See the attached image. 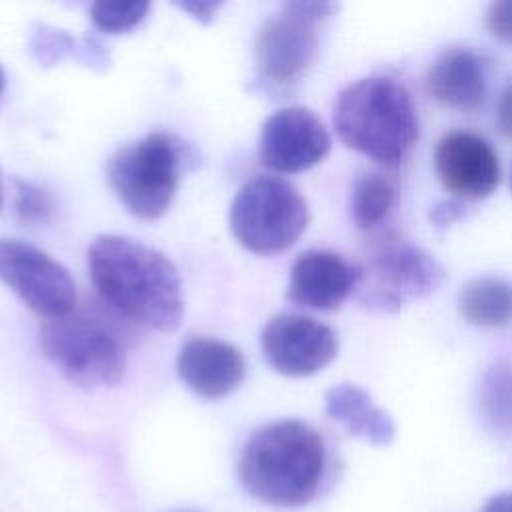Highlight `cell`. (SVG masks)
Returning a JSON list of instances; mask_svg holds the SVG:
<instances>
[{
	"label": "cell",
	"instance_id": "7",
	"mask_svg": "<svg viewBox=\"0 0 512 512\" xmlns=\"http://www.w3.org/2000/svg\"><path fill=\"white\" fill-rule=\"evenodd\" d=\"M356 268L360 300L382 312L426 298L446 280L444 266L432 254L396 232L376 234Z\"/></svg>",
	"mask_w": 512,
	"mask_h": 512
},
{
	"label": "cell",
	"instance_id": "2",
	"mask_svg": "<svg viewBox=\"0 0 512 512\" xmlns=\"http://www.w3.org/2000/svg\"><path fill=\"white\" fill-rule=\"evenodd\" d=\"M328 472V446L320 430L304 420H276L258 428L238 460L242 488L278 508L312 502Z\"/></svg>",
	"mask_w": 512,
	"mask_h": 512
},
{
	"label": "cell",
	"instance_id": "4",
	"mask_svg": "<svg viewBox=\"0 0 512 512\" xmlns=\"http://www.w3.org/2000/svg\"><path fill=\"white\" fill-rule=\"evenodd\" d=\"M130 332L100 310H80L46 320L40 346L60 374L82 388L116 386L126 368Z\"/></svg>",
	"mask_w": 512,
	"mask_h": 512
},
{
	"label": "cell",
	"instance_id": "28",
	"mask_svg": "<svg viewBox=\"0 0 512 512\" xmlns=\"http://www.w3.org/2000/svg\"><path fill=\"white\" fill-rule=\"evenodd\" d=\"M4 86H6V76H4V70H2V66H0V96H2V92H4Z\"/></svg>",
	"mask_w": 512,
	"mask_h": 512
},
{
	"label": "cell",
	"instance_id": "26",
	"mask_svg": "<svg viewBox=\"0 0 512 512\" xmlns=\"http://www.w3.org/2000/svg\"><path fill=\"white\" fill-rule=\"evenodd\" d=\"M176 6L190 14L196 22L200 24H210L218 12V8L222 6V2H214V0H186V2H176Z\"/></svg>",
	"mask_w": 512,
	"mask_h": 512
},
{
	"label": "cell",
	"instance_id": "16",
	"mask_svg": "<svg viewBox=\"0 0 512 512\" xmlns=\"http://www.w3.org/2000/svg\"><path fill=\"white\" fill-rule=\"evenodd\" d=\"M324 412L350 436L376 446H386L396 436L392 418L378 408L370 394L356 384L332 386L324 396Z\"/></svg>",
	"mask_w": 512,
	"mask_h": 512
},
{
	"label": "cell",
	"instance_id": "3",
	"mask_svg": "<svg viewBox=\"0 0 512 512\" xmlns=\"http://www.w3.org/2000/svg\"><path fill=\"white\" fill-rule=\"evenodd\" d=\"M332 120L348 148L388 168L402 164L418 140V114L410 92L384 74L344 88L334 102Z\"/></svg>",
	"mask_w": 512,
	"mask_h": 512
},
{
	"label": "cell",
	"instance_id": "1",
	"mask_svg": "<svg viewBox=\"0 0 512 512\" xmlns=\"http://www.w3.org/2000/svg\"><path fill=\"white\" fill-rule=\"evenodd\" d=\"M90 278L100 298L122 318L172 332L184 316L182 278L162 252L118 234H102L88 248Z\"/></svg>",
	"mask_w": 512,
	"mask_h": 512
},
{
	"label": "cell",
	"instance_id": "23",
	"mask_svg": "<svg viewBox=\"0 0 512 512\" xmlns=\"http://www.w3.org/2000/svg\"><path fill=\"white\" fill-rule=\"evenodd\" d=\"M486 28L494 38L512 46V0L492 2L488 6Z\"/></svg>",
	"mask_w": 512,
	"mask_h": 512
},
{
	"label": "cell",
	"instance_id": "20",
	"mask_svg": "<svg viewBox=\"0 0 512 512\" xmlns=\"http://www.w3.org/2000/svg\"><path fill=\"white\" fill-rule=\"evenodd\" d=\"M396 202L394 184L376 172L356 178L350 196V214L360 230H376Z\"/></svg>",
	"mask_w": 512,
	"mask_h": 512
},
{
	"label": "cell",
	"instance_id": "10",
	"mask_svg": "<svg viewBox=\"0 0 512 512\" xmlns=\"http://www.w3.org/2000/svg\"><path fill=\"white\" fill-rule=\"evenodd\" d=\"M268 364L290 378H306L326 368L338 354V336L328 326L300 314L272 316L260 334Z\"/></svg>",
	"mask_w": 512,
	"mask_h": 512
},
{
	"label": "cell",
	"instance_id": "18",
	"mask_svg": "<svg viewBox=\"0 0 512 512\" xmlns=\"http://www.w3.org/2000/svg\"><path fill=\"white\" fill-rule=\"evenodd\" d=\"M478 412L484 426L498 438L512 440V366L492 364L480 378Z\"/></svg>",
	"mask_w": 512,
	"mask_h": 512
},
{
	"label": "cell",
	"instance_id": "31",
	"mask_svg": "<svg viewBox=\"0 0 512 512\" xmlns=\"http://www.w3.org/2000/svg\"><path fill=\"white\" fill-rule=\"evenodd\" d=\"M510 184H512V176H510Z\"/></svg>",
	"mask_w": 512,
	"mask_h": 512
},
{
	"label": "cell",
	"instance_id": "30",
	"mask_svg": "<svg viewBox=\"0 0 512 512\" xmlns=\"http://www.w3.org/2000/svg\"><path fill=\"white\" fill-rule=\"evenodd\" d=\"M176 512H194V510H176Z\"/></svg>",
	"mask_w": 512,
	"mask_h": 512
},
{
	"label": "cell",
	"instance_id": "8",
	"mask_svg": "<svg viewBox=\"0 0 512 512\" xmlns=\"http://www.w3.org/2000/svg\"><path fill=\"white\" fill-rule=\"evenodd\" d=\"M338 10L334 2H288L262 22L254 38L258 82L270 92H290L318 54V24Z\"/></svg>",
	"mask_w": 512,
	"mask_h": 512
},
{
	"label": "cell",
	"instance_id": "27",
	"mask_svg": "<svg viewBox=\"0 0 512 512\" xmlns=\"http://www.w3.org/2000/svg\"><path fill=\"white\" fill-rule=\"evenodd\" d=\"M482 512H512V492L494 494L482 508Z\"/></svg>",
	"mask_w": 512,
	"mask_h": 512
},
{
	"label": "cell",
	"instance_id": "24",
	"mask_svg": "<svg viewBox=\"0 0 512 512\" xmlns=\"http://www.w3.org/2000/svg\"><path fill=\"white\" fill-rule=\"evenodd\" d=\"M466 216V206L460 198H450V200H442L438 204L432 206L428 218L436 228H446L454 222H458L460 218Z\"/></svg>",
	"mask_w": 512,
	"mask_h": 512
},
{
	"label": "cell",
	"instance_id": "12",
	"mask_svg": "<svg viewBox=\"0 0 512 512\" xmlns=\"http://www.w3.org/2000/svg\"><path fill=\"white\" fill-rule=\"evenodd\" d=\"M442 186L460 200H482L500 182V160L492 144L470 130L446 132L434 150Z\"/></svg>",
	"mask_w": 512,
	"mask_h": 512
},
{
	"label": "cell",
	"instance_id": "17",
	"mask_svg": "<svg viewBox=\"0 0 512 512\" xmlns=\"http://www.w3.org/2000/svg\"><path fill=\"white\" fill-rule=\"evenodd\" d=\"M462 318L480 328H504L512 324V284L484 276L470 280L458 294Z\"/></svg>",
	"mask_w": 512,
	"mask_h": 512
},
{
	"label": "cell",
	"instance_id": "6",
	"mask_svg": "<svg viewBox=\"0 0 512 512\" xmlns=\"http://www.w3.org/2000/svg\"><path fill=\"white\" fill-rule=\"evenodd\" d=\"M230 232L248 252L280 254L304 234L310 212L304 196L280 176L248 180L230 204Z\"/></svg>",
	"mask_w": 512,
	"mask_h": 512
},
{
	"label": "cell",
	"instance_id": "5",
	"mask_svg": "<svg viewBox=\"0 0 512 512\" xmlns=\"http://www.w3.org/2000/svg\"><path fill=\"white\" fill-rule=\"evenodd\" d=\"M184 162V144L174 134L150 132L110 156L106 178L130 214L156 220L176 196Z\"/></svg>",
	"mask_w": 512,
	"mask_h": 512
},
{
	"label": "cell",
	"instance_id": "25",
	"mask_svg": "<svg viewBox=\"0 0 512 512\" xmlns=\"http://www.w3.org/2000/svg\"><path fill=\"white\" fill-rule=\"evenodd\" d=\"M496 126L504 138L512 140V78L500 92L496 104Z\"/></svg>",
	"mask_w": 512,
	"mask_h": 512
},
{
	"label": "cell",
	"instance_id": "22",
	"mask_svg": "<svg viewBox=\"0 0 512 512\" xmlns=\"http://www.w3.org/2000/svg\"><path fill=\"white\" fill-rule=\"evenodd\" d=\"M14 212L22 224H40L50 218V196L36 184L26 180H14Z\"/></svg>",
	"mask_w": 512,
	"mask_h": 512
},
{
	"label": "cell",
	"instance_id": "15",
	"mask_svg": "<svg viewBox=\"0 0 512 512\" xmlns=\"http://www.w3.org/2000/svg\"><path fill=\"white\" fill-rule=\"evenodd\" d=\"M428 96L458 112H476L486 100V78L480 58L468 48L444 50L428 68Z\"/></svg>",
	"mask_w": 512,
	"mask_h": 512
},
{
	"label": "cell",
	"instance_id": "21",
	"mask_svg": "<svg viewBox=\"0 0 512 512\" xmlns=\"http://www.w3.org/2000/svg\"><path fill=\"white\" fill-rule=\"evenodd\" d=\"M150 10V2L146 0H130V2H108L100 0L90 6L92 24L106 34H120L138 26Z\"/></svg>",
	"mask_w": 512,
	"mask_h": 512
},
{
	"label": "cell",
	"instance_id": "13",
	"mask_svg": "<svg viewBox=\"0 0 512 512\" xmlns=\"http://www.w3.org/2000/svg\"><path fill=\"white\" fill-rule=\"evenodd\" d=\"M358 286V268L330 250L302 252L292 268L286 298L292 304L330 312Z\"/></svg>",
	"mask_w": 512,
	"mask_h": 512
},
{
	"label": "cell",
	"instance_id": "19",
	"mask_svg": "<svg viewBox=\"0 0 512 512\" xmlns=\"http://www.w3.org/2000/svg\"><path fill=\"white\" fill-rule=\"evenodd\" d=\"M30 52L34 58L46 66L58 62L64 56H74L88 66H94L98 70L106 68L108 64V52L100 46V42L92 38L74 40L70 34L40 24L30 38Z\"/></svg>",
	"mask_w": 512,
	"mask_h": 512
},
{
	"label": "cell",
	"instance_id": "29",
	"mask_svg": "<svg viewBox=\"0 0 512 512\" xmlns=\"http://www.w3.org/2000/svg\"><path fill=\"white\" fill-rule=\"evenodd\" d=\"M2 202H4V186H2V176H0V208H2Z\"/></svg>",
	"mask_w": 512,
	"mask_h": 512
},
{
	"label": "cell",
	"instance_id": "11",
	"mask_svg": "<svg viewBox=\"0 0 512 512\" xmlns=\"http://www.w3.org/2000/svg\"><path fill=\"white\" fill-rule=\"evenodd\" d=\"M332 148L324 122L304 106H286L260 130V162L280 174H298L320 164Z\"/></svg>",
	"mask_w": 512,
	"mask_h": 512
},
{
	"label": "cell",
	"instance_id": "14",
	"mask_svg": "<svg viewBox=\"0 0 512 512\" xmlns=\"http://www.w3.org/2000/svg\"><path fill=\"white\" fill-rule=\"evenodd\" d=\"M180 380L198 396L218 400L234 392L246 376L242 352L212 336L188 338L176 356Z\"/></svg>",
	"mask_w": 512,
	"mask_h": 512
},
{
	"label": "cell",
	"instance_id": "9",
	"mask_svg": "<svg viewBox=\"0 0 512 512\" xmlns=\"http://www.w3.org/2000/svg\"><path fill=\"white\" fill-rule=\"evenodd\" d=\"M0 280L38 316L56 320L76 310V286L68 270L44 250L0 238Z\"/></svg>",
	"mask_w": 512,
	"mask_h": 512
}]
</instances>
